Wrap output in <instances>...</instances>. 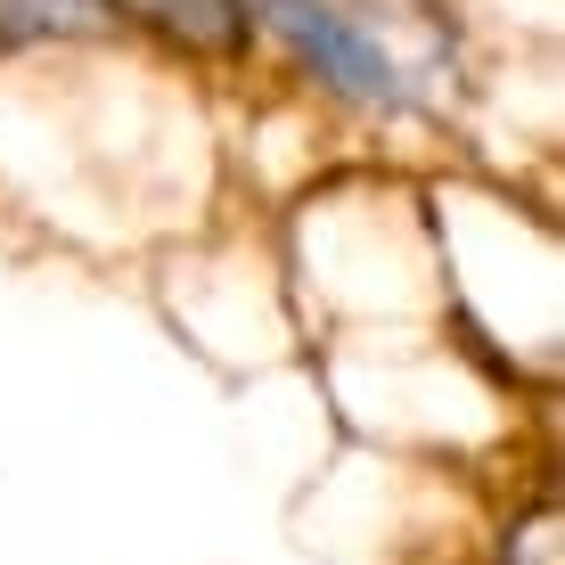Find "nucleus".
Wrapping results in <instances>:
<instances>
[{"instance_id": "nucleus-1", "label": "nucleus", "mask_w": 565, "mask_h": 565, "mask_svg": "<svg viewBox=\"0 0 565 565\" xmlns=\"http://www.w3.org/2000/svg\"><path fill=\"white\" fill-rule=\"evenodd\" d=\"M246 17L279 33L328 90H344V99H361V107H402L394 50H385V33L361 25L353 9H337V0H246Z\"/></svg>"}, {"instance_id": "nucleus-2", "label": "nucleus", "mask_w": 565, "mask_h": 565, "mask_svg": "<svg viewBox=\"0 0 565 565\" xmlns=\"http://www.w3.org/2000/svg\"><path fill=\"white\" fill-rule=\"evenodd\" d=\"M107 9L148 25V33H164V42H181V50H198V57H230L255 33L246 0H107Z\"/></svg>"}, {"instance_id": "nucleus-3", "label": "nucleus", "mask_w": 565, "mask_h": 565, "mask_svg": "<svg viewBox=\"0 0 565 565\" xmlns=\"http://www.w3.org/2000/svg\"><path fill=\"white\" fill-rule=\"evenodd\" d=\"M107 25H115L107 0H0V42H83Z\"/></svg>"}]
</instances>
